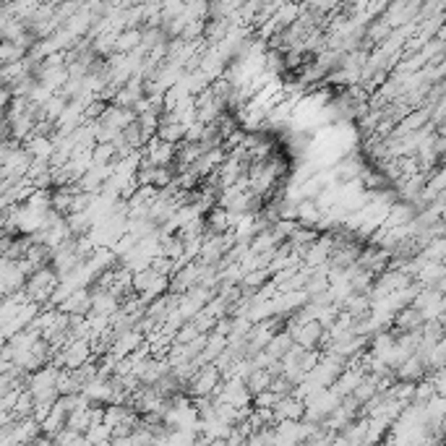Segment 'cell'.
I'll use <instances>...</instances> for the list:
<instances>
[{
    "instance_id": "cell-1",
    "label": "cell",
    "mask_w": 446,
    "mask_h": 446,
    "mask_svg": "<svg viewBox=\"0 0 446 446\" xmlns=\"http://www.w3.org/2000/svg\"><path fill=\"white\" fill-rule=\"evenodd\" d=\"M61 280L63 277L55 272L53 264L42 266V269H37L34 274H29V280H26V293H29L31 300L39 303V305H50V300H53Z\"/></svg>"
},
{
    "instance_id": "cell-2",
    "label": "cell",
    "mask_w": 446,
    "mask_h": 446,
    "mask_svg": "<svg viewBox=\"0 0 446 446\" xmlns=\"http://www.w3.org/2000/svg\"><path fill=\"white\" fill-rule=\"evenodd\" d=\"M175 159H178V144L154 136V138L146 141L144 162H141V165H165V167H170Z\"/></svg>"
},
{
    "instance_id": "cell-3",
    "label": "cell",
    "mask_w": 446,
    "mask_h": 446,
    "mask_svg": "<svg viewBox=\"0 0 446 446\" xmlns=\"http://www.w3.org/2000/svg\"><path fill=\"white\" fill-rule=\"evenodd\" d=\"M91 300H94V290L89 288H76L74 293H71L66 300L58 305V308H63L66 313H71V316H89L91 313Z\"/></svg>"
},
{
    "instance_id": "cell-4",
    "label": "cell",
    "mask_w": 446,
    "mask_h": 446,
    "mask_svg": "<svg viewBox=\"0 0 446 446\" xmlns=\"http://www.w3.org/2000/svg\"><path fill=\"white\" fill-rule=\"evenodd\" d=\"M69 410L63 407L61 402H55V407H53V412L42 420V433H47V436H53V441H55V433H61L66 425H69Z\"/></svg>"
},
{
    "instance_id": "cell-5",
    "label": "cell",
    "mask_w": 446,
    "mask_h": 446,
    "mask_svg": "<svg viewBox=\"0 0 446 446\" xmlns=\"http://www.w3.org/2000/svg\"><path fill=\"white\" fill-rule=\"evenodd\" d=\"M138 42H141V34H138V31H128V34L118 37V42H115V50H121V53H128L131 47H136Z\"/></svg>"
}]
</instances>
